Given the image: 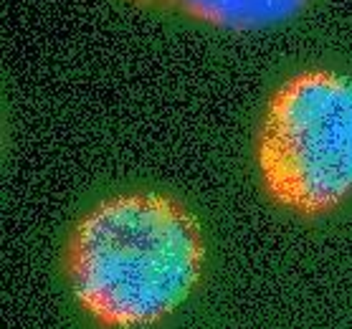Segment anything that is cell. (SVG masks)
I'll return each instance as SVG.
<instances>
[{"instance_id": "obj_1", "label": "cell", "mask_w": 352, "mask_h": 329, "mask_svg": "<svg viewBox=\"0 0 352 329\" xmlns=\"http://www.w3.org/2000/svg\"><path fill=\"white\" fill-rule=\"evenodd\" d=\"M198 218L162 193L107 198L76 220L64 251L72 297L104 329L157 324L203 276Z\"/></svg>"}, {"instance_id": "obj_3", "label": "cell", "mask_w": 352, "mask_h": 329, "mask_svg": "<svg viewBox=\"0 0 352 329\" xmlns=\"http://www.w3.org/2000/svg\"><path fill=\"white\" fill-rule=\"evenodd\" d=\"M218 31L251 33L294 21L312 0H127Z\"/></svg>"}, {"instance_id": "obj_2", "label": "cell", "mask_w": 352, "mask_h": 329, "mask_svg": "<svg viewBox=\"0 0 352 329\" xmlns=\"http://www.w3.org/2000/svg\"><path fill=\"white\" fill-rule=\"evenodd\" d=\"M256 165L276 205L302 218L352 195V79L327 69L294 73L272 94L256 137Z\"/></svg>"}]
</instances>
